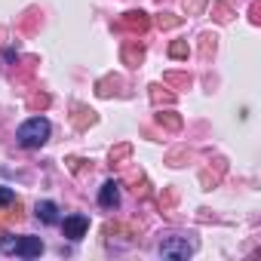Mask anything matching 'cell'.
<instances>
[{
    "label": "cell",
    "mask_w": 261,
    "mask_h": 261,
    "mask_svg": "<svg viewBox=\"0 0 261 261\" xmlns=\"http://www.w3.org/2000/svg\"><path fill=\"white\" fill-rule=\"evenodd\" d=\"M43 252V240L40 237H19L16 246H13V255L19 258H37Z\"/></svg>",
    "instance_id": "cell-4"
},
{
    "label": "cell",
    "mask_w": 261,
    "mask_h": 261,
    "mask_svg": "<svg viewBox=\"0 0 261 261\" xmlns=\"http://www.w3.org/2000/svg\"><path fill=\"white\" fill-rule=\"evenodd\" d=\"M19 145L22 148H40L46 139H49V120L46 117H31L19 126V133H16Z\"/></svg>",
    "instance_id": "cell-1"
},
{
    "label": "cell",
    "mask_w": 261,
    "mask_h": 261,
    "mask_svg": "<svg viewBox=\"0 0 261 261\" xmlns=\"http://www.w3.org/2000/svg\"><path fill=\"white\" fill-rule=\"evenodd\" d=\"M126 25L145 31V28H148V16H145V13H126Z\"/></svg>",
    "instance_id": "cell-7"
},
{
    "label": "cell",
    "mask_w": 261,
    "mask_h": 261,
    "mask_svg": "<svg viewBox=\"0 0 261 261\" xmlns=\"http://www.w3.org/2000/svg\"><path fill=\"white\" fill-rule=\"evenodd\" d=\"M86 230H89V218H86V215H68V218L62 221V233H65L68 240H83Z\"/></svg>",
    "instance_id": "cell-3"
},
{
    "label": "cell",
    "mask_w": 261,
    "mask_h": 261,
    "mask_svg": "<svg viewBox=\"0 0 261 261\" xmlns=\"http://www.w3.org/2000/svg\"><path fill=\"white\" fill-rule=\"evenodd\" d=\"M13 246H16V240H13L10 233H4V237H0V249H7V252H13Z\"/></svg>",
    "instance_id": "cell-10"
},
{
    "label": "cell",
    "mask_w": 261,
    "mask_h": 261,
    "mask_svg": "<svg viewBox=\"0 0 261 261\" xmlns=\"http://www.w3.org/2000/svg\"><path fill=\"white\" fill-rule=\"evenodd\" d=\"M194 252V243H188L185 237H166L160 243V255L163 258H188Z\"/></svg>",
    "instance_id": "cell-2"
},
{
    "label": "cell",
    "mask_w": 261,
    "mask_h": 261,
    "mask_svg": "<svg viewBox=\"0 0 261 261\" xmlns=\"http://www.w3.org/2000/svg\"><path fill=\"white\" fill-rule=\"evenodd\" d=\"M16 200V191L13 188H0V206H10Z\"/></svg>",
    "instance_id": "cell-9"
},
{
    "label": "cell",
    "mask_w": 261,
    "mask_h": 261,
    "mask_svg": "<svg viewBox=\"0 0 261 261\" xmlns=\"http://www.w3.org/2000/svg\"><path fill=\"white\" fill-rule=\"evenodd\" d=\"M98 203H101L105 209H114V206L120 203V188H117V181H105V185H101V191H98Z\"/></svg>",
    "instance_id": "cell-5"
},
{
    "label": "cell",
    "mask_w": 261,
    "mask_h": 261,
    "mask_svg": "<svg viewBox=\"0 0 261 261\" xmlns=\"http://www.w3.org/2000/svg\"><path fill=\"white\" fill-rule=\"evenodd\" d=\"M169 56L172 59H188V43H172L169 46Z\"/></svg>",
    "instance_id": "cell-8"
},
{
    "label": "cell",
    "mask_w": 261,
    "mask_h": 261,
    "mask_svg": "<svg viewBox=\"0 0 261 261\" xmlns=\"http://www.w3.org/2000/svg\"><path fill=\"white\" fill-rule=\"evenodd\" d=\"M34 215H37V221H43V224H56V221H59V206L49 203V200H43V203L34 206Z\"/></svg>",
    "instance_id": "cell-6"
}]
</instances>
